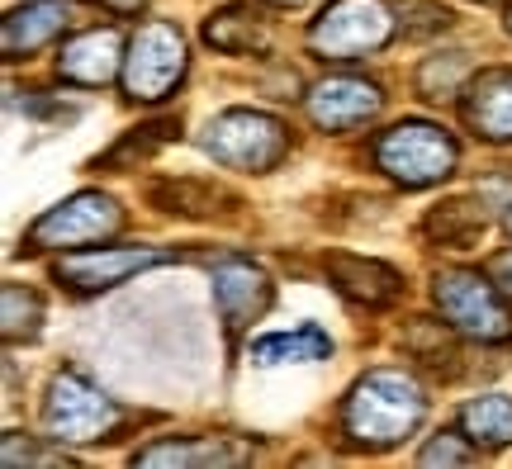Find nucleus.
Segmentation results:
<instances>
[{
  "mask_svg": "<svg viewBox=\"0 0 512 469\" xmlns=\"http://www.w3.org/2000/svg\"><path fill=\"white\" fill-rule=\"evenodd\" d=\"M72 24V5L67 0H29V5H19L5 15V57L19 62V57L38 53L43 43H53L62 29Z\"/></svg>",
  "mask_w": 512,
  "mask_h": 469,
  "instance_id": "15",
  "label": "nucleus"
},
{
  "mask_svg": "<svg viewBox=\"0 0 512 469\" xmlns=\"http://www.w3.org/2000/svg\"><path fill=\"white\" fill-rule=\"evenodd\" d=\"M200 147L223 166L238 171H271L290 152V128L261 109H223L200 133Z\"/></svg>",
  "mask_w": 512,
  "mask_h": 469,
  "instance_id": "3",
  "label": "nucleus"
},
{
  "mask_svg": "<svg viewBox=\"0 0 512 469\" xmlns=\"http://www.w3.org/2000/svg\"><path fill=\"white\" fill-rule=\"evenodd\" d=\"M271 5H285V10H290V5H304V0H271Z\"/></svg>",
  "mask_w": 512,
  "mask_h": 469,
  "instance_id": "29",
  "label": "nucleus"
},
{
  "mask_svg": "<svg viewBox=\"0 0 512 469\" xmlns=\"http://www.w3.org/2000/svg\"><path fill=\"white\" fill-rule=\"evenodd\" d=\"M105 10H114V15H138L143 10V0H100Z\"/></svg>",
  "mask_w": 512,
  "mask_h": 469,
  "instance_id": "28",
  "label": "nucleus"
},
{
  "mask_svg": "<svg viewBox=\"0 0 512 469\" xmlns=\"http://www.w3.org/2000/svg\"><path fill=\"white\" fill-rule=\"evenodd\" d=\"M403 34H441L446 24H451V15L441 10L437 0H403Z\"/></svg>",
  "mask_w": 512,
  "mask_h": 469,
  "instance_id": "25",
  "label": "nucleus"
},
{
  "mask_svg": "<svg viewBox=\"0 0 512 469\" xmlns=\"http://www.w3.org/2000/svg\"><path fill=\"white\" fill-rule=\"evenodd\" d=\"M271 280L261 266H252L247 256H228L214 266V304L228 332H242L247 323H256L271 308Z\"/></svg>",
  "mask_w": 512,
  "mask_h": 469,
  "instance_id": "11",
  "label": "nucleus"
},
{
  "mask_svg": "<svg viewBox=\"0 0 512 469\" xmlns=\"http://www.w3.org/2000/svg\"><path fill=\"white\" fill-rule=\"evenodd\" d=\"M152 199L166 204V214H214L219 190L200 181H176V185H152Z\"/></svg>",
  "mask_w": 512,
  "mask_h": 469,
  "instance_id": "23",
  "label": "nucleus"
},
{
  "mask_svg": "<svg viewBox=\"0 0 512 469\" xmlns=\"http://www.w3.org/2000/svg\"><path fill=\"white\" fill-rule=\"evenodd\" d=\"M465 81H470V62H465V53L427 57L422 72H418V91L427 95V100H456Z\"/></svg>",
  "mask_w": 512,
  "mask_h": 469,
  "instance_id": "21",
  "label": "nucleus"
},
{
  "mask_svg": "<svg viewBox=\"0 0 512 469\" xmlns=\"http://www.w3.org/2000/svg\"><path fill=\"white\" fill-rule=\"evenodd\" d=\"M171 133H176V124H171V119H162V124H143V128H133V133H128L124 143H119V147L110 152V157H105V166H128L133 157L143 162L147 152H152L157 143H166Z\"/></svg>",
  "mask_w": 512,
  "mask_h": 469,
  "instance_id": "24",
  "label": "nucleus"
},
{
  "mask_svg": "<svg viewBox=\"0 0 512 469\" xmlns=\"http://www.w3.org/2000/svg\"><path fill=\"white\" fill-rule=\"evenodd\" d=\"M508 34H512V5H508Z\"/></svg>",
  "mask_w": 512,
  "mask_h": 469,
  "instance_id": "30",
  "label": "nucleus"
},
{
  "mask_svg": "<svg viewBox=\"0 0 512 469\" xmlns=\"http://www.w3.org/2000/svg\"><path fill=\"white\" fill-rule=\"evenodd\" d=\"M460 427L465 436L484 446V451H503L512 446V398L508 394H479L460 408Z\"/></svg>",
  "mask_w": 512,
  "mask_h": 469,
  "instance_id": "19",
  "label": "nucleus"
},
{
  "mask_svg": "<svg viewBox=\"0 0 512 469\" xmlns=\"http://www.w3.org/2000/svg\"><path fill=\"white\" fill-rule=\"evenodd\" d=\"M185 67H190V53H185V34L166 19H152L143 24L133 43H128L124 57V95L138 100V105H157L181 86Z\"/></svg>",
  "mask_w": 512,
  "mask_h": 469,
  "instance_id": "5",
  "label": "nucleus"
},
{
  "mask_svg": "<svg viewBox=\"0 0 512 469\" xmlns=\"http://www.w3.org/2000/svg\"><path fill=\"white\" fill-rule=\"evenodd\" d=\"M394 38V10L384 0H332L313 19L309 48L328 62H351L361 53H375Z\"/></svg>",
  "mask_w": 512,
  "mask_h": 469,
  "instance_id": "6",
  "label": "nucleus"
},
{
  "mask_svg": "<svg viewBox=\"0 0 512 469\" xmlns=\"http://www.w3.org/2000/svg\"><path fill=\"white\" fill-rule=\"evenodd\" d=\"M465 124L484 143H512V72H484L465 86Z\"/></svg>",
  "mask_w": 512,
  "mask_h": 469,
  "instance_id": "14",
  "label": "nucleus"
},
{
  "mask_svg": "<svg viewBox=\"0 0 512 469\" xmlns=\"http://www.w3.org/2000/svg\"><path fill=\"white\" fill-rule=\"evenodd\" d=\"M171 252H157V247H100V252H72L53 266V275L76 294H100V289H114L133 280V275L152 271V266H166Z\"/></svg>",
  "mask_w": 512,
  "mask_h": 469,
  "instance_id": "9",
  "label": "nucleus"
},
{
  "mask_svg": "<svg viewBox=\"0 0 512 469\" xmlns=\"http://www.w3.org/2000/svg\"><path fill=\"white\" fill-rule=\"evenodd\" d=\"M418 460H422V465H470V460H475V451H470L456 432H441L437 441H427V446H422Z\"/></svg>",
  "mask_w": 512,
  "mask_h": 469,
  "instance_id": "26",
  "label": "nucleus"
},
{
  "mask_svg": "<svg viewBox=\"0 0 512 469\" xmlns=\"http://www.w3.org/2000/svg\"><path fill=\"white\" fill-rule=\"evenodd\" d=\"M494 285L503 289L512 299V252H503V256H494Z\"/></svg>",
  "mask_w": 512,
  "mask_h": 469,
  "instance_id": "27",
  "label": "nucleus"
},
{
  "mask_svg": "<svg viewBox=\"0 0 512 469\" xmlns=\"http://www.w3.org/2000/svg\"><path fill=\"white\" fill-rule=\"evenodd\" d=\"M427 417V394L403 370H370L351 384L342 403V436L356 451H389L403 436H413Z\"/></svg>",
  "mask_w": 512,
  "mask_h": 469,
  "instance_id": "1",
  "label": "nucleus"
},
{
  "mask_svg": "<svg viewBox=\"0 0 512 469\" xmlns=\"http://www.w3.org/2000/svg\"><path fill=\"white\" fill-rule=\"evenodd\" d=\"M247 460V446L242 441H228V436H171V441H152L143 451L133 455V465H176V469H190V465H238Z\"/></svg>",
  "mask_w": 512,
  "mask_h": 469,
  "instance_id": "16",
  "label": "nucleus"
},
{
  "mask_svg": "<svg viewBox=\"0 0 512 469\" xmlns=\"http://www.w3.org/2000/svg\"><path fill=\"white\" fill-rule=\"evenodd\" d=\"M484 204H470V199H456V204H446L437 214L427 218V233L441 237L446 247H465V242H475L484 233Z\"/></svg>",
  "mask_w": 512,
  "mask_h": 469,
  "instance_id": "20",
  "label": "nucleus"
},
{
  "mask_svg": "<svg viewBox=\"0 0 512 469\" xmlns=\"http://www.w3.org/2000/svg\"><path fill=\"white\" fill-rule=\"evenodd\" d=\"M508 228H512V209H508Z\"/></svg>",
  "mask_w": 512,
  "mask_h": 469,
  "instance_id": "31",
  "label": "nucleus"
},
{
  "mask_svg": "<svg viewBox=\"0 0 512 469\" xmlns=\"http://www.w3.org/2000/svg\"><path fill=\"white\" fill-rule=\"evenodd\" d=\"M328 275L351 304L370 308V313L394 308L403 299V275L394 271V266H384V261H366V256H328Z\"/></svg>",
  "mask_w": 512,
  "mask_h": 469,
  "instance_id": "13",
  "label": "nucleus"
},
{
  "mask_svg": "<svg viewBox=\"0 0 512 469\" xmlns=\"http://www.w3.org/2000/svg\"><path fill=\"white\" fill-rule=\"evenodd\" d=\"M38 323H43V304H38L34 289L5 285V337H10V342H19V337L34 342Z\"/></svg>",
  "mask_w": 512,
  "mask_h": 469,
  "instance_id": "22",
  "label": "nucleus"
},
{
  "mask_svg": "<svg viewBox=\"0 0 512 469\" xmlns=\"http://www.w3.org/2000/svg\"><path fill=\"white\" fill-rule=\"evenodd\" d=\"M247 356L256 365H290V361H328L332 356V337L323 327H294V332H266L247 346Z\"/></svg>",
  "mask_w": 512,
  "mask_h": 469,
  "instance_id": "18",
  "label": "nucleus"
},
{
  "mask_svg": "<svg viewBox=\"0 0 512 469\" xmlns=\"http://www.w3.org/2000/svg\"><path fill=\"white\" fill-rule=\"evenodd\" d=\"M204 43L219 48V53H252V48H266V43H271V29H266V15H261V10H252V5H228V10L204 19Z\"/></svg>",
  "mask_w": 512,
  "mask_h": 469,
  "instance_id": "17",
  "label": "nucleus"
},
{
  "mask_svg": "<svg viewBox=\"0 0 512 469\" xmlns=\"http://www.w3.org/2000/svg\"><path fill=\"white\" fill-rule=\"evenodd\" d=\"M370 157L380 166L389 181H399L403 190H427V185L446 181L456 171L460 147L456 138L437 124H422V119H403V124L384 128Z\"/></svg>",
  "mask_w": 512,
  "mask_h": 469,
  "instance_id": "2",
  "label": "nucleus"
},
{
  "mask_svg": "<svg viewBox=\"0 0 512 469\" xmlns=\"http://www.w3.org/2000/svg\"><path fill=\"white\" fill-rule=\"evenodd\" d=\"M43 427L53 441H105L119 427V408L76 370H62L43 398Z\"/></svg>",
  "mask_w": 512,
  "mask_h": 469,
  "instance_id": "7",
  "label": "nucleus"
},
{
  "mask_svg": "<svg viewBox=\"0 0 512 469\" xmlns=\"http://www.w3.org/2000/svg\"><path fill=\"white\" fill-rule=\"evenodd\" d=\"M119 223H124V209L114 204L110 195H100V190H81V195L62 199L57 209L38 218L34 228H29V252H48V247H86V242H100V237L119 233Z\"/></svg>",
  "mask_w": 512,
  "mask_h": 469,
  "instance_id": "8",
  "label": "nucleus"
},
{
  "mask_svg": "<svg viewBox=\"0 0 512 469\" xmlns=\"http://www.w3.org/2000/svg\"><path fill=\"white\" fill-rule=\"evenodd\" d=\"M304 109H309L313 128H323V133H347V128H361L380 114L384 91L375 81H366V76H328V81L309 86Z\"/></svg>",
  "mask_w": 512,
  "mask_h": 469,
  "instance_id": "10",
  "label": "nucleus"
},
{
  "mask_svg": "<svg viewBox=\"0 0 512 469\" xmlns=\"http://www.w3.org/2000/svg\"><path fill=\"white\" fill-rule=\"evenodd\" d=\"M124 67V38L119 29H86L57 53V76L72 86H110Z\"/></svg>",
  "mask_w": 512,
  "mask_h": 469,
  "instance_id": "12",
  "label": "nucleus"
},
{
  "mask_svg": "<svg viewBox=\"0 0 512 469\" xmlns=\"http://www.w3.org/2000/svg\"><path fill=\"white\" fill-rule=\"evenodd\" d=\"M432 299H437L441 318L475 337V342H508L512 337V318H508V294L479 271H465V266H446V271L432 275Z\"/></svg>",
  "mask_w": 512,
  "mask_h": 469,
  "instance_id": "4",
  "label": "nucleus"
}]
</instances>
